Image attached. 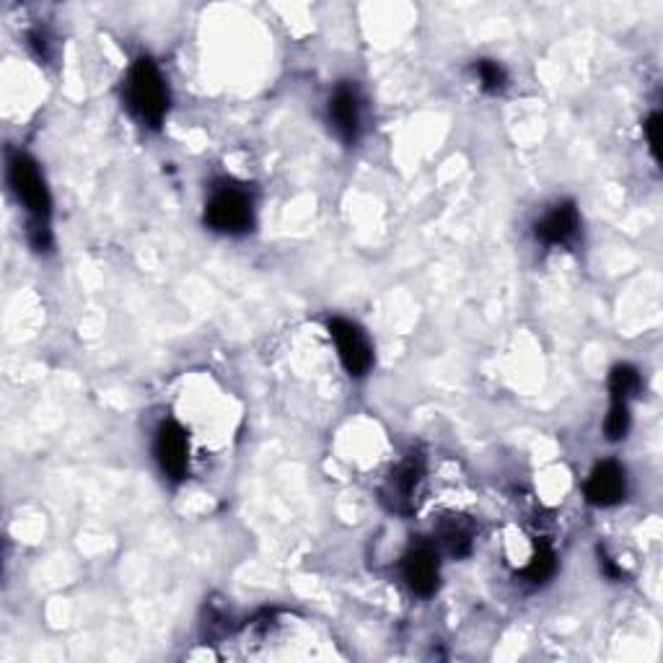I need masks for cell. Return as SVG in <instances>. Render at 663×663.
Instances as JSON below:
<instances>
[{"label":"cell","instance_id":"1","mask_svg":"<svg viewBox=\"0 0 663 663\" xmlns=\"http://www.w3.org/2000/svg\"><path fill=\"white\" fill-rule=\"evenodd\" d=\"M9 182L13 195L29 213V241L37 252H45L50 246V213L52 200L47 192L45 177H41L39 166L34 158L26 154H11L9 158Z\"/></svg>","mask_w":663,"mask_h":663},{"label":"cell","instance_id":"2","mask_svg":"<svg viewBox=\"0 0 663 663\" xmlns=\"http://www.w3.org/2000/svg\"><path fill=\"white\" fill-rule=\"evenodd\" d=\"M124 99L130 112L148 128H161L166 109H169V88L164 75L150 58H137L124 81Z\"/></svg>","mask_w":663,"mask_h":663},{"label":"cell","instance_id":"3","mask_svg":"<svg viewBox=\"0 0 663 663\" xmlns=\"http://www.w3.org/2000/svg\"><path fill=\"white\" fill-rule=\"evenodd\" d=\"M254 207L252 197L239 186H218L207 200L205 224L220 233H241L252 226Z\"/></svg>","mask_w":663,"mask_h":663},{"label":"cell","instance_id":"4","mask_svg":"<svg viewBox=\"0 0 663 663\" xmlns=\"http://www.w3.org/2000/svg\"><path fill=\"white\" fill-rule=\"evenodd\" d=\"M327 329L337 345V355H340L345 371L355 378L365 376L373 365V350L369 337L363 335V329L358 327L355 322L342 320V316L329 320Z\"/></svg>","mask_w":663,"mask_h":663},{"label":"cell","instance_id":"5","mask_svg":"<svg viewBox=\"0 0 663 663\" xmlns=\"http://www.w3.org/2000/svg\"><path fill=\"white\" fill-rule=\"evenodd\" d=\"M156 459L161 472L169 480H184L186 474V461H190V441H186L184 427L174 423V420H166L156 433Z\"/></svg>","mask_w":663,"mask_h":663},{"label":"cell","instance_id":"6","mask_svg":"<svg viewBox=\"0 0 663 663\" xmlns=\"http://www.w3.org/2000/svg\"><path fill=\"white\" fill-rule=\"evenodd\" d=\"M402 572L407 586L418 593V596H433L438 589L441 578V563H438V550L433 544H414L407 550L402 559Z\"/></svg>","mask_w":663,"mask_h":663},{"label":"cell","instance_id":"7","mask_svg":"<svg viewBox=\"0 0 663 663\" xmlns=\"http://www.w3.org/2000/svg\"><path fill=\"white\" fill-rule=\"evenodd\" d=\"M420 482H423V459L410 456L402 465L394 469L389 482L384 487V501L389 503L397 514H410L414 508V495H418Z\"/></svg>","mask_w":663,"mask_h":663},{"label":"cell","instance_id":"8","mask_svg":"<svg viewBox=\"0 0 663 663\" xmlns=\"http://www.w3.org/2000/svg\"><path fill=\"white\" fill-rule=\"evenodd\" d=\"M586 501L591 506L599 508H610L617 506V503L627 493V480H625V469H622L617 461H601V465L593 467V472L586 480Z\"/></svg>","mask_w":663,"mask_h":663},{"label":"cell","instance_id":"9","mask_svg":"<svg viewBox=\"0 0 663 663\" xmlns=\"http://www.w3.org/2000/svg\"><path fill=\"white\" fill-rule=\"evenodd\" d=\"M329 122L342 143L352 145L361 133V99L358 92L348 83L337 86V92L329 99Z\"/></svg>","mask_w":663,"mask_h":663},{"label":"cell","instance_id":"10","mask_svg":"<svg viewBox=\"0 0 663 663\" xmlns=\"http://www.w3.org/2000/svg\"><path fill=\"white\" fill-rule=\"evenodd\" d=\"M580 226L578 218V207L576 203H559L552 207V210L537 224V239L544 241L550 246H563L570 244L576 239Z\"/></svg>","mask_w":663,"mask_h":663},{"label":"cell","instance_id":"11","mask_svg":"<svg viewBox=\"0 0 663 663\" xmlns=\"http://www.w3.org/2000/svg\"><path fill=\"white\" fill-rule=\"evenodd\" d=\"M472 542H474L472 523L465 521L461 516H451L444 527H441V544H444L454 557H467L469 552H472Z\"/></svg>","mask_w":663,"mask_h":663},{"label":"cell","instance_id":"12","mask_svg":"<svg viewBox=\"0 0 663 663\" xmlns=\"http://www.w3.org/2000/svg\"><path fill=\"white\" fill-rule=\"evenodd\" d=\"M557 570V557L555 552H552V547H547V544H537L534 555H531L529 565L523 568V578L529 580V583H544V580H550L552 576H555Z\"/></svg>","mask_w":663,"mask_h":663},{"label":"cell","instance_id":"13","mask_svg":"<svg viewBox=\"0 0 663 663\" xmlns=\"http://www.w3.org/2000/svg\"><path fill=\"white\" fill-rule=\"evenodd\" d=\"M640 373L635 371L632 365H617V369L610 373L612 402H627V399L640 391Z\"/></svg>","mask_w":663,"mask_h":663},{"label":"cell","instance_id":"14","mask_svg":"<svg viewBox=\"0 0 663 663\" xmlns=\"http://www.w3.org/2000/svg\"><path fill=\"white\" fill-rule=\"evenodd\" d=\"M474 73H477V79H480V86L490 94L503 92V88H506V83H508L506 68H503L501 62H495V60H477L474 62Z\"/></svg>","mask_w":663,"mask_h":663},{"label":"cell","instance_id":"15","mask_svg":"<svg viewBox=\"0 0 663 663\" xmlns=\"http://www.w3.org/2000/svg\"><path fill=\"white\" fill-rule=\"evenodd\" d=\"M630 431V407L627 402H612L610 414L604 420V435L610 441H622Z\"/></svg>","mask_w":663,"mask_h":663},{"label":"cell","instance_id":"16","mask_svg":"<svg viewBox=\"0 0 663 663\" xmlns=\"http://www.w3.org/2000/svg\"><path fill=\"white\" fill-rule=\"evenodd\" d=\"M646 137H648V145H651V154L659 158V145H661V114L659 112H653L651 117H648Z\"/></svg>","mask_w":663,"mask_h":663},{"label":"cell","instance_id":"17","mask_svg":"<svg viewBox=\"0 0 663 663\" xmlns=\"http://www.w3.org/2000/svg\"><path fill=\"white\" fill-rule=\"evenodd\" d=\"M601 565H604V572H606V576L614 578V580H619L622 576H625V572H622V568H617V565H614L610 557H604V559H601Z\"/></svg>","mask_w":663,"mask_h":663}]
</instances>
